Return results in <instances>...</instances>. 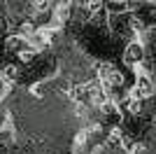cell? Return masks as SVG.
<instances>
[{
    "label": "cell",
    "instance_id": "obj_1",
    "mask_svg": "<svg viewBox=\"0 0 156 154\" xmlns=\"http://www.w3.org/2000/svg\"><path fill=\"white\" fill-rule=\"evenodd\" d=\"M142 58H144V47L140 42H130L124 49V63L137 65V63H142Z\"/></svg>",
    "mask_w": 156,
    "mask_h": 154
},
{
    "label": "cell",
    "instance_id": "obj_2",
    "mask_svg": "<svg viewBox=\"0 0 156 154\" xmlns=\"http://www.w3.org/2000/svg\"><path fill=\"white\" fill-rule=\"evenodd\" d=\"M130 94H133V96H137V98H142V101H144V98H149L151 94H154V84H151V79H149L147 75H140Z\"/></svg>",
    "mask_w": 156,
    "mask_h": 154
},
{
    "label": "cell",
    "instance_id": "obj_3",
    "mask_svg": "<svg viewBox=\"0 0 156 154\" xmlns=\"http://www.w3.org/2000/svg\"><path fill=\"white\" fill-rule=\"evenodd\" d=\"M124 108L128 110L130 115H140V112H142V98H137V96H133V94H128V98L124 101Z\"/></svg>",
    "mask_w": 156,
    "mask_h": 154
},
{
    "label": "cell",
    "instance_id": "obj_4",
    "mask_svg": "<svg viewBox=\"0 0 156 154\" xmlns=\"http://www.w3.org/2000/svg\"><path fill=\"white\" fill-rule=\"evenodd\" d=\"M2 77H5V82H14L19 77V68L16 65H5L2 68Z\"/></svg>",
    "mask_w": 156,
    "mask_h": 154
},
{
    "label": "cell",
    "instance_id": "obj_5",
    "mask_svg": "<svg viewBox=\"0 0 156 154\" xmlns=\"http://www.w3.org/2000/svg\"><path fill=\"white\" fill-rule=\"evenodd\" d=\"M49 2H51V0H33V7H35L37 12H47Z\"/></svg>",
    "mask_w": 156,
    "mask_h": 154
},
{
    "label": "cell",
    "instance_id": "obj_6",
    "mask_svg": "<svg viewBox=\"0 0 156 154\" xmlns=\"http://www.w3.org/2000/svg\"><path fill=\"white\" fill-rule=\"evenodd\" d=\"M128 152L130 154H144V145H142V142H135V145H130V147H128Z\"/></svg>",
    "mask_w": 156,
    "mask_h": 154
},
{
    "label": "cell",
    "instance_id": "obj_7",
    "mask_svg": "<svg viewBox=\"0 0 156 154\" xmlns=\"http://www.w3.org/2000/svg\"><path fill=\"white\" fill-rule=\"evenodd\" d=\"M130 0H110V5L114 7V9H121V7H128Z\"/></svg>",
    "mask_w": 156,
    "mask_h": 154
},
{
    "label": "cell",
    "instance_id": "obj_8",
    "mask_svg": "<svg viewBox=\"0 0 156 154\" xmlns=\"http://www.w3.org/2000/svg\"><path fill=\"white\" fill-rule=\"evenodd\" d=\"M56 2H68V5H70V2H72V0H56Z\"/></svg>",
    "mask_w": 156,
    "mask_h": 154
},
{
    "label": "cell",
    "instance_id": "obj_9",
    "mask_svg": "<svg viewBox=\"0 0 156 154\" xmlns=\"http://www.w3.org/2000/svg\"><path fill=\"white\" fill-rule=\"evenodd\" d=\"M144 2H151V5H156V0H144Z\"/></svg>",
    "mask_w": 156,
    "mask_h": 154
}]
</instances>
